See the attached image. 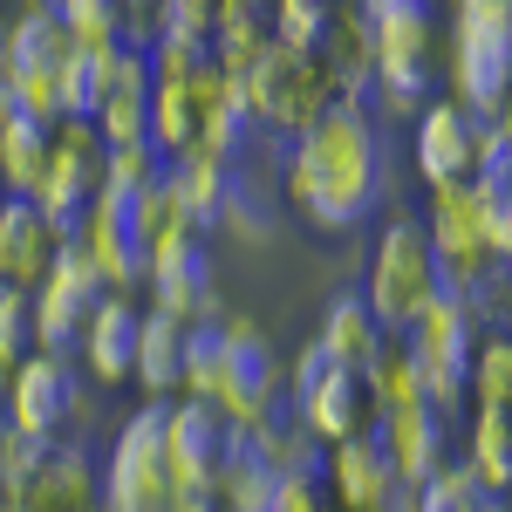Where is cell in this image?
I'll return each instance as SVG.
<instances>
[{
	"instance_id": "cell-1",
	"label": "cell",
	"mask_w": 512,
	"mask_h": 512,
	"mask_svg": "<svg viewBox=\"0 0 512 512\" xmlns=\"http://www.w3.org/2000/svg\"><path fill=\"white\" fill-rule=\"evenodd\" d=\"M280 205H294L315 233H349L369 205H383V137L362 103H335L287 144Z\"/></svg>"
},
{
	"instance_id": "cell-2",
	"label": "cell",
	"mask_w": 512,
	"mask_h": 512,
	"mask_svg": "<svg viewBox=\"0 0 512 512\" xmlns=\"http://www.w3.org/2000/svg\"><path fill=\"white\" fill-rule=\"evenodd\" d=\"M437 294H444L437 246H431V233H424V219L396 205L390 219H383V233H376V246H369V267H362V301H369V315L383 321L390 335H403V328L424 315Z\"/></svg>"
},
{
	"instance_id": "cell-3",
	"label": "cell",
	"mask_w": 512,
	"mask_h": 512,
	"mask_svg": "<svg viewBox=\"0 0 512 512\" xmlns=\"http://www.w3.org/2000/svg\"><path fill=\"white\" fill-rule=\"evenodd\" d=\"M239 96H246V117H260L267 130H280V137H301V130L321 123L335 103H349V96L335 89V76L321 69V55L287 48V41H274V48L239 76Z\"/></svg>"
},
{
	"instance_id": "cell-4",
	"label": "cell",
	"mask_w": 512,
	"mask_h": 512,
	"mask_svg": "<svg viewBox=\"0 0 512 512\" xmlns=\"http://www.w3.org/2000/svg\"><path fill=\"white\" fill-rule=\"evenodd\" d=\"M369 35H376V76L369 89L396 103V117H417L444 82V41H437V14L431 7H390V14H369Z\"/></svg>"
},
{
	"instance_id": "cell-5",
	"label": "cell",
	"mask_w": 512,
	"mask_h": 512,
	"mask_svg": "<svg viewBox=\"0 0 512 512\" xmlns=\"http://www.w3.org/2000/svg\"><path fill=\"white\" fill-rule=\"evenodd\" d=\"M96 417V383H82L62 349H28L7 383V424L35 444H62Z\"/></svg>"
},
{
	"instance_id": "cell-6",
	"label": "cell",
	"mask_w": 512,
	"mask_h": 512,
	"mask_svg": "<svg viewBox=\"0 0 512 512\" xmlns=\"http://www.w3.org/2000/svg\"><path fill=\"white\" fill-rule=\"evenodd\" d=\"M103 472V512H164L171 506V465H164V403L130 410L110 437V458L96 465Z\"/></svg>"
},
{
	"instance_id": "cell-7",
	"label": "cell",
	"mask_w": 512,
	"mask_h": 512,
	"mask_svg": "<svg viewBox=\"0 0 512 512\" xmlns=\"http://www.w3.org/2000/svg\"><path fill=\"white\" fill-rule=\"evenodd\" d=\"M424 233L437 246V274H444V294H465L499 267V246H492V219H485V192L478 178H451V185H431V219Z\"/></svg>"
},
{
	"instance_id": "cell-8",
	"label": "cell",
	"mask_w": 512,
	"mask_h": 512,
	"mask_svg": "<svg viewBox=\"0 0 512 512\" xmlns=\"http://www.w3.org/2000/svg\"><path fill=\"white\" fill-rule=\"evenodd\" d=\"M403 349L417 362V383L431 403H444L451 417L465 410V369H472V349H478V321L458 294H437L424 315L403 328Z\"/></svg>"
},
{
	"instance_id": "cell-9",
	"label": "cell",
	"mask_w": 512,
	"mask_h": 512,
	"mask_svg": "<svg viewBox=\"0 0 512 512\" xmlns=\"http://www.w3.org/2000/svg\"><path fill=\"white\" fill-rule=\"evenodd\" d=\"M219 342H226V369H219L212 403H219L233 424L274 417L280 390H287V362H280V349L260 335V321L253 315H219Z\"/></svg>"
},
{
	"instance_id": "cell-10",
	"label": "cell",
	"mask_w": 512,
	"mask_h": 512,
	"mask_svg": "<svg viewBox=\"0 0 512 512\" xmlns=\"http://www.w3.org/2000/svg\"><path fill=\"white\" fill-rule=\"evenodd\" d=\"M144 287H151V308L171 321H219V280H212V239L198 226H171V233L151 246V267H144Z\"/></svg>"
},
{
	"instance_id": "cell-11",
	"label": "cell",
	"mask_w": 512,
	"mask_h": 512,
	"mask_svg": "<svg viewBox=\"0 0 512 512\" xmlns=\"http://www.w3.org/2000/svg\"><path fill=\"white\" fill-rule=\"evenodd\" d=\"M110 287L96 274V260L82 253V239L69 233L62 239V253H55V267L28 287V328H35V349H62L82 335V321L96 315V301H103Z\"/></svg>"
},
{
	"instance_id": "cell-12",
	"label": "cell",
	"mask_w": 512,
	"mask_h": 512,
	"mask_svg": "<svg viewBox=\"0 0 512 512\" xmlns=\"http://www.w3.org/2000/svg\"><path fill=\"white\" fill-rule=\"evenodd\" d=\"M103 137H96V123L89 117H62L55 123V137H48V164H41L35 178V205L69 233L82 212H89V198L103 192Z\"/></svg>"
},
{
	"instance_id": "cell-13",
	"label": "cell",
	"mask_w": 512,
	"mask_h": 512,
	"mask_svg": "<svg viewBox=\"0 0 512 512\" xmlns=\"http://www.w3.org/2000/svg\"><path fill=\"white\" fill-rule=\"evenodd\" d=\"M226 444H233V417L205 396H171L164 403V465L178 492H212V478L226 465Z\"/></svg>"
},
{
	"instance_id": "cell-14",
	"label": "cell",
	"mask_w": 512,
	"mask_h": 512,
	"mask_svg": "<svg viewBox=\"0 0 512 512\" xmlns=\"http://www.w3.org/2000/svg\"><path fill=\"white\" fill-rule=\"evenodd\" d=\"M69 233L82 239V253L96 260V274H103V287H110V294H130V287H144V267H151V233L137 226L130 198L96 192V198H89V212H82Z\"/></svg>"
},
{
	"instance_id": "cell-15",
	"label": "cell",
	"mask_w": 512,
	"mask_h": 512,
	"mask_svg": "<svg viewBox=\"0 0 512 512\" xmlns=\"http://www.w3.org/2000/svg\"><path fill=\"white\" fill-rule=\"evenodd\" d=\"M451 431H458V417L444 403H431V396L383 410L376 437H383V451H390V465H396V485H424L431 472H444L451 465Z\"/></svg>"
},
{
	"instance_id": "cell-16",
	"label": "cell",
	"mask_w": 512,
	"mask_h": 512,
	"mask_svg": "<svg viewBox=\"0 0 512 512\" xmlns=\"http://www.w3.org/2000/svg\"><path fill=\"white\" fill-rule=\"evenodd\" d=\"M280 410H294L308 431L321 437V444H342V437H369L376 431V390H369V376L362 369H342V362H328L315 383L301 396H287Z\"/></svg>"
},
{
	"instance_id": "cell-17",
	"label": "cell",
	"mask_w": 512,
	"mask_h": 512,
	"mask_svg": "<svg viewBox=\"0 0 512 512\" xmlns=\"http://www.w3.org/2000/svg\"><path fill=\"white\" fill-rule=\"evenodd\" d=\"M321 492L335 512H383V499L396 492V465L383 451V437H342V444H321Z\"/></svg>"
},
{
	"instance_id": "cell-18",
	"label": "cell",
	"mask_w": 512,
	"mask_h": 512,
	"mask_svg": "<svg viewBox=\"0 0 512 512\" xmlns=\"http://www.w3.org/2000/svg\"><path fill=\"white\" fill-rule=\"evenodd\" d=\"M21 512H103V472H96V451L82 437H62L41 451L35 478L21 499H7Z\"/></svg>"
},
{
	"instance_id": "cell-19",
	"label": "cell",
	"mask_w": 512,
	"mask_h": 512,
	"mask_svg": "<svg viewBox=\"0 0 512 512\" xmlns=\"http://www.w3.org/2000/svg\"><path fill=\"white\" fill-rule=\"evenodd\" d=\"M62 239H69V233L41 212L35 198H14V192L0 198V280H7V287H21V294H28V287L55 267Z\"/></svg>"
},
{
	"instance_id": "cell-20",
	"label": "cell",
	"mask_w": 512,
	"mask_h": 512,
	"mask_svg": "<svg viewBox=\"0 0 512 512\" xmlns=\"http://www.w3.org/2000/svg\"><path fill=\"white\" fill-rule=\"evenodd\" d=\"M472 164H478V117L451 96H431L417 110V171H424V185L472 178Z\"/></svg>"
},
{
	"instance_id": "cell-21",
	"label": "cell",
	"mask_w": 512,
	"mask_h": 512,
	"mask_svg": "<svg viewBox=\"0 0 512 512\" xmlns=\"http://www.w3.org/2000/svg\"><path fill=\"white\" fill-rule=\"evenodd\" d=\"M137 321H144V308H137L130 294H103V301H96V315L82 321L76 349H82V369H89L96 383H130V355H137Z\"/></svg>"
},
{
	"instance_id": "cell-22",
	"label": "cell",
	"mask_w": 512,
	"mask_h": 512,
	"mask_svg": "<svg viewBox=\"0 0 512 512\" xmlns=\"http://www.w3.org/2000/svg\"><path fill=\"white\" fill-rule=\"evenodd\" d=\"M280 185H267L253 164L233 158V178H226V198H219V212H212V233L239 239V246H267L280 233Z\"/></svg>"
},
{
	"instance_id": "cell-23",
	"label": "cell",
	"mask_w": 512,
	"mask_h": 512,
	"mask_svg": "<svg viewBox=\"0 0 512 512\" xmlns=\"http://www.w3.org/2000/svg\"><path fill=\"white\" fill-rule=\"evenodd\" d=\"M130 383L151 396V403H171L185 390V321L144 308L137 321V355H130Z\"/></svg>"
},
{
	"instance_id": "cell-24",
	"label": "cell",
	"mask_w": 512,
	"mask_h": 512,
	"mask_svg": "<svg viewBox=\"0 0 512 512\" xmlns=\"http://www.w3.org/2000/svg\"><path fill=\"white\" fill-rule=\"evenodd\" d=\"M226 178H233V158H219V151H205V144L164 158V185L178 198L185 226H198V233H212V212H219V198H226Z\"/></svg>"
},
{
	"instance_id": "cell-25",
	"label": "cell",
	"mask_w": 512,
	"mask_h": 512,
	"mask_svg": "<svg viewBox=\"0 0 512 512\" xmlns=\"http://www.w3.org/2000/svg\"><path fill=\"white\" fill-rule=\"evenodd\" d=\"M383 321L369 315V301H362V287L355 294H335L328 308H321V328H315V342L328 349V362H342V369H369V355L383 349Z\"/></svg>"
},
{
	"instance_id": "cell-26",
	"label": "cell",
	"mask_w": 512,
	"mask_h": 512,
	"mask_svg": "<svg viewBox=\"0 0 512 512\" xmlns=\"http://www.w3.org/2000/svg\"><path fill=\"white\" fill-rule=\"evenodd\" d=\"M48 137H55V123L28 117V110H0V192L35 198V178L48 164Z\"/></svg>"
},
{
	"instance_id": "cell-27",
	"label": "cell",
	"mask_w": 512,
	"mask_h": 512,
	"mask_svg": "<svg viewBox=\"0 0 512 512\" xmlns=\"http://www.w3.org/2000/svg\"><path fill=\"white\" fill-rule=\"evenodd\" d=\"M280 478L267 472V458L253 451V437H246V424H233V444H226V465H219V478H212V499H219V512H267V499H274Z\"/></svg>"
},
{
	"instance_id": "cell-28",
	"label": "cell",
	"mask_w": 512,
	"mask_h": 512,
	"mask_svg": "<svg viewBox=\"0 0 512 512\" xmlns=\"http://www.w3.org/2000/svg\"><path fill=\"white\" fill-rule=\"evenodd\" d=\"M253 437V451L267 458V472L274 478H315L321 472V437L294 417V410H274V417H260V424H246Z\"/></svg>"
},
{
	"instance_id": "cell-29",
	"label": "cell",
	"mask_w": 512,
	"mask_h": 512,
	"mask_svg": "<svg viewBox=\"0 0 512 512\" xmlns=\"http://www.w3.org/2000/svg\"><path fill=\"white\" fill-rule=\"evenodd\" d=\"M69 28H62V14L55 7H21L14 21H7V55H14V69L21 76H55L62 62H69Z\"/></svg>"
},
{
	"instance_id": "cell-30",
	"label": "cell",
	"mask_w": 512,
	"mask_h": 512,
	"mask_svg": "<svg viewBox=\"0 0 512 512\" xmlns=\"http://www.w3.org/2000/svg\"><path fill=\"white\" fill-rule=\"evenodd\" d=\"M472 451H465V465H472L492 492L506 485L512 472V410H492V403H478V417H472V437H465Z\"/></svg>"
},
{
	"instance_id": "cell-31",
	"label": "cell",
	"mask_w": 512,
	"mask_h": 512,
	"mask_svg": "<svg viewBox=\"0 0 512 512\" xmlns=\"http://www.w3.org/2000/svg\"><path fill=\"white\" fill-rule=\"evenodd\" d=\"M158 178H164V151L151 144V137L110 144V151H103V192L110 198H137V192H151Z\"/></svg>"
},
{
	"instance_id": "cell-32",
	"label": "cell",
	"mask_w": 512,
	"mask_h": 512,
	"mask_svg": "<svg viewBox=\"0 0 512 512\" xmlns=\"http://www.w3.org/2000/svg\"><path fill=\"white\" fill-rule=\"evenodd\" d=\"M465 396L492 403V410H512V335H478L472 369H465Z\"/></svg>"
},
{
	"instance_id": "cell-33",
	"label": "cell",
	"mask_w": 512,
	"mask_h": 512,
	"mask_svg": "<svg viewBox=\"0 0 512 512\" xmlns=\"http://www.w3.org/2000/svg\"><path fill=\"white\" fill-rule=\"evenodd\" d=\"M55 89H62V117H96V103H103V48H69V62L55 69Z\"/></svg>"
},
{
	"instance_id": "cell-34",
	"label": "cell",
	"mask_w": 512,
	"mask_h": 512,
	"mask_svg": "<svg viewBox=\"0 0 512 512\" xmlns=\"http://www.w3.org/2000/svg\"><path fill=\"white\" fill-rule=\"evenodd\" d=\"M48 7L62 14V28H69L76 48H110V41H123V7L117 0H48Z\"/></svg>"
},
{
	"instance_id": "cell-35",
	"label": "cell",
	"mask_w": 512,
	"mask_h": 512,
	"mask_svg": "<svg viewBox=\"0 0 512 512\" xmlns=\"http://www.w3.org/2000/svg\"><path fill=\"white\" fill-rule=\"evenodd\" d=\"M41 451H48V444H35V437H21L14 424H7V417H0V506L28 492V478H35Z\"/></svg>"
},
{
	"instance_id": "cell-36",
	"label": "cell",
	"mask_w": 512,
	"mask_h": 512,
	"mask_svg": "<svg viewBox=\"0 0 512 512\" xmlns=\"http://www.w3.org/2000/svg\"><path fill=\"white\" fill-rule=\"evenodd\" d=\"M28 349H35V328H28V294L0 280V355H7V362H21Z\"/></svg>"
},
{
	"instance_id": "cell-37",
	"label": "cell",
	"mask_w": 512,
	"mask_h": 512,
	"mask_svg": "<svg viewBox=\"0 0 512 512\" xmlns=\"http://www.w3.org/2000/svg\"><path fill=\"white\" fill-rule=\"evenodd\" d=\"M267 512H335L328 506V492H321V478H280Z\"/></svg>"
},
{
	"instance_id": "cell-38",
	"label": "cell",
	"mask_w": 512,
	"mask_h": 512,
	"mask_svg": "<svg viewBox=\"0 0 512 512\" xmlns=\"http://www.w3.org/2000/svg\"><path fill=\"white\" fill-rule=\"evenodd\" d=\"M14 82H21V69H14V55H7V28H0V110L14 103Z\"/></svg>"
},
{
	"instance_id": "cell-39",
	"label": "cell",
	"mask_w": 512,
	"mask_h": 512,
	"mask_svg": "<svg viewBox=\"0 0 512 512\" xmlns=\"http://www.w3.org/2000/svg\"><path fill=\"white\" fill-rule=\"evenodd\" d=\"M164 512H219V499H212V492H171Z\"/></svg>"
},
{
	"instance_id": "cell-40",
	"label": "cell",
	"mask_w": 512,
	"mask_h": 512,
	"mask_svg": "<svg viewBox=\"0 0 512 512\" xmlns=\"http://www.w3.org/2000/svg\"><path fill=\"white\" fill-rule=\"evenodd\" d=\"M362 14H390V7H431V0H355Z\"/></svg>"
},
{
	"instance_id": "cell-41",
	"label": "cell",
	"mask_w": 512,
	"mask_h": 512,
	"mask_svg": "<svg viewBox=\"0 0 512 512\" xmlns=\"http://www.w3.org/2000/svg\"><path fill=\"white\" fill-rule=\"evenodd\" d=\"M7 383H14V362L0 355V417H7Z\"/></svg>"
},
{
	"instance_id": "cell-42",
	"label": "cell",
	"mask_w": 512,
	"mask_h": 512,
	"mask_svg": "<svg viewBox=\"0 0 512 512\" xmlns=\"http://www.w3.org/2000/svg\"><path fill=\"white\" fill-rule=\"evenodd\" d=\"M499 499H506V512H512V472H506V485H499Z\"/></svg>"
},
{
	"instance_id": "cell-43",
	"label": "cell",
	"mask_w": 512,
	"mask_h": 512,
	"mask_svg": "<svg viewBox=\"0 0 512 512\" xmlns=\"http://www.w3.org/2000/svg\"><path fill=\"white\" fill-rule=\"evenodd\" d=\"M0 512H21V506H0Z\"/></svg>"
},
{
	"instance_id": "cell-44",
	"label": "cell",
	"mask_w": 512,
	"mask_h": 512,
	"mask_svg": "<svg viewBox=\"0 0 512 512\" xmlns=\"http://www.w3.org/2000/svg\"><path fill=\"white\" fill-rule=\"evenodd\" d=\"M0 198H7V192H0Z\"/></svg>"
}]
</instances>
